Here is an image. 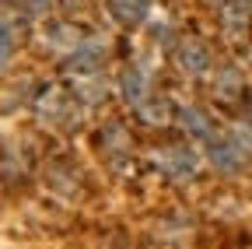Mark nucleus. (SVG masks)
I'll use <instances>...</instances> for the list:
<instances>
[{
	"label": "nucleus",
	"instance_id": "nucleus-8",
	"mask_svg": "<svg viewBox=\"0 0 252 249\" xmlns=\"http://www.w3.org/2000/svg\"><path fill=\"white\" fill-rule=\"evenodd\" d=\"M151 11V0H109V14L119 21V25H140Z\"/></svg>",
	"mask_w": 252,
	"mask_h": 249
},
{
	"label": "nucleus",
	"instance_id": "nucleus-11",
	"mask_svg": "<svg viewBox=\"0 0 252 249\" xmlns=\"http://www.w3.org/2000/svg\"><path fill=\"white\" fill-rule=\"evenodd\" d=\"M11 53H14V32H11V25L0 18V67L11 60Z\"/></svg>",
	"mask_w": 252,
	"mask_h": 249
},
{
	"label": "nucleus",
	"instance_id": "nucleus-13",
	"mask_svg": "<svg viewBox=\"0 0 252 249\" xmlns=\"http://www.w3.org/2000/svg\"><path fill=\"white\" fill-rule=\"evenodd\" d=\"M60 4H63V7H70V4H77V0H60Z\"/></svg>",
	"mask_w": 252,
	"mask_h": 249
},
{
	"label": "nucleus",
	"instance_id": "nucleus-10",
	"mask_svg": "<svg viewBox=\"0 0 252 249\" xmlns=\"http://www.w3.org/2000/svg\"><path fill=\"white\" fill-rule=\"evenodd\" d=\"M137 112H140L147 123H165V119H168V112H172V106H168V99H147Z\"/></svg>",
	"mask_w": 252,
	"mask_h": 249
},
{
	"label": "nucleus",
	"instance_id": "nucleus-2",
	"mask_svg": "<svg viewBox=\"0 0 252 249\" xmlns=\"http://www.w3.org/2000/svg\"><path fill=\"white\" fill-rule=\"evenodd\" d=\"M175 67H179L182 74H207V67H210L207 46H203L200 39H182V42L175 46Z\"/></svg>",
	"mask_w": 252,
	"mask_h": 249
},
{
	"label": "nucleus",
	"instance_id": "nucleus-3",
	"mask_svg": "<svg viewBox=\"0 0 252 249\" xmlns=\"http://www.w3.org/2000/svg\"><path fill=\"white\" fill-rule=\"evenodd\" d=\"M102 56H105V39H98V36H84V39H81V46L70 53V67H74L77 74L91 77L94 71H98Z\"/></svg>",
	"mask_w": 252,
	"mask_h": 249
},
{
	"label": "nucleus",
	"instance_id": "nucleus-6",
	"mask_svg": "<svg viewBox=\"0 0 252 249\" xmlns=\"http://www.w3.org/2000/svg\"><path fill=\"white\" fill-rule=\"evenodd\" d=\"M179 123L186 127V134H189V137H196V141H203V144H214V141H217V130H214L210 116H207L203 109H196V106L179 109Z\"/></svg>",
	"mask_w": 252,
	"mask_h": 249
},
{
	"label": "nucleus",
	"instance_id": "nucleus-7",
	"mask_svg": "<svg viewBox=\"0 0 252 249\" xmlns=\"http://www.w3.org/2000/svg\"><path fill=\"white\" fill-rule=\"evenodd\" d=\"M119 91H123V99L133 109H140L147 102V77H144V71L140 67H126L119 74Z\"/></svg>",
	"mask_w": 252,
	"mask_h": 249
},
{
	"label": "nucleus",
	"instance_id": "nucleus-4",
	"mask_svg": "<svg viewBox=\"0 0 252 249\" xmlns=\"http://www.w3.org/2000/svg\"><path fill=\"white\" fill-rule=\"evenodd\" d=\"M207 147H210V162H214L220 172H235V169H242V162L249 158V151H245V144H242L238 137H231V141L217 137V141L207 144Z\"/></svg>",
	"mask_w": 252,
	"mask_h": 249
},
{
	"label": "nucleus",
	"instance_id": "nucleus-9",
	"mask_svg": "<svg viewBox=\"0 0 252 249\" xmlns=\"http://www.w3.org/2000/svg\"><path fill=\"white\" fill-rule=\"evenodd\" d=\"M67 106H70V95L60 84H49L42 95H39V112H46V116H60Z\"/></svg>",
	"mask_w": 252,
	"mask_h": 249
},
{
	"label": "nucleus",
	"instance_id": "nucleus-1",
	"mask_svg": "<svg viewBox=\"0 0 252 249\" xmlns=\"http://www.w3.org/2000/svg\"><path fill=\"white\" fill-rule=\"evenodd\" d=\"M154 165L168 179H189V176H196L200 158H196V151L186 147V144H168L161 151H154Z\"/></svg>",
	"mask_w": 252,
	"mask_h": 249
},
{
	"label": "nucleus",
	"instance_id": "nucleus-5",
	"mask_svg": "<svg viewBox=\"0 0 252 249\" xmlns=\"http://www.w3.org/2000/svg\"><path fill=\"white\" fill-rule=\"evenodd\" d=\"M81 32L70 25V21H53V25H46V32H42V42L49 46V49H56V53H74L77 46H81Z\"/></svg>",
	"mask_w": 252,
	"mask_h": 249
},
{
	"label": "nucleus",
	"instance_id": "nucleus-12",
	"mask_svg": "<svg viewBox=\"0 0 252 249\" xmlns=\"http://www.w3.org/2000/svg\"><path fill=\"white\" fill-rule=\"evenodd\" d=\"M210 4H217V7H228V4H238V0H210Z\"/></svg>",
	"mask_w": 252,
	"mask_h": 249
}]
</instances>
